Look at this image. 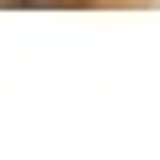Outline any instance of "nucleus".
Segmentation results:
<instances>
[{
  "label": "nucleus",
  "instance_id": "nucleus-1",
  "mask_svg": "<svg viewBox=\"0 0 160 160\" xmlns=\"http://www.w3.org/2000/svg\"><path fill=\"white\" fill-rule=\"evenodd\" d=\"M6 6H86V0H6Z\"/></svg>",
  "mask_w": 160,
  "mask_h": 160
}]
</instances>
